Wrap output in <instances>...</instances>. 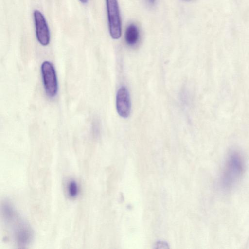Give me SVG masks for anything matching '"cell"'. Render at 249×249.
Returning a JSON list of instances; mask_svg holds the SVG:
<instances>
[{
    "label": "cell",
    "instance_id": "obj_1",
    "mask_svg": "<svg viewBox=\"0 0 249 249\" xmlns=\"http://www.w3.org/2000/svg\"><path fill=\"white\" fill-rule=\"evenodd\" d=\"M1 212L4 221L16 243L20 246L28 245L33 238V231L28 223L8 201L2 203Z\"/></svg>",
    "mask_w": 249,
    "mask_h": 249
},
{
    "label": "cell",
    "instance_id": "obj_6",
    "mask_svg": "<svg viewBox=\"0 0 249 249\" xmlns=\"http://www.w3.org/2000/svg\"><path fill=\"white\" fill-rule=\"evenodd\" d=\"M116 109L118 114L123 118H127L131 110V102L129 92L124 86L118 90L116 100Z\"/></svg>",
    "mask_w": 249,
    "mask_h": 249
},
{
    "label": "cell",
    "instance_id": "obj_11",
    "mask_svg": "<svg viewBox=\"0 0 249 249\" xmlns=\"http://www.w3.org/2000/svg\"></svg>",
    "mask_w": 249,
    "mask_h": 249
},
{
    "label": "cell",
    "instance_id": "obj_5",
    "mask_svg": "<svg viewBox=\"0 0 249 249\" xmlns=\"http://www.w3.org/2000/svg\"><path fill=\"white\" fill-rule=\"evenodd\" d=\"M33 17L36 38L40 44L46 46L50 42V34L46 19L41 12L37 10L34 11Z\"/></svg>",
    "mask_w": 249,
    "mask_h": 249
},
{
    "label": "cell",
    "instance_id": "obj_8",
    "mask_svg": "<svg viewBox=\"0 0 249 249\" xmlns=\"http://www.w3.org/2000/svg\"><path fill=\"white\" fill-rule=\"evenodd\" d=\"M67 192L69 196L72 198L77 197L78 194L79 188L77 183L74 180H71L68 182Z\"/></svg>",
    "mask_w": 249,
    "mask_h": 249
},
{
    "label": "cell",
    "instance_id": "obj_10",
    "mask_svg": "<svg viewBox=\"0 0 249 249\" xmlns=\"http://www.w3.org/2000/svg\"><path fill=\"white\" fill-rule=\"evenodd\" d=\"M151 3H153L155 0H148Z\"/></svg>",
    "mask_w": 249,
    "mask_h": 249
},
{
    "label": "cell",
    "instance_id": "obj_7",
    "mask_svg": "<svg viewBox=\"0 0 249 249\" xmlns=\"http://www.w3.org/2000/svg\"><path fill=\"white\" fill-rule=\"evenodd\" d=\"M139 31L138 27L134 24H129L125 32V40L126 43L130 46L136 44L139 39Z\"/></svg>",
    "mask_w": 249,
    "mask_h": 249
},
{
    "label": "cell",
    "instance_id": "obj_3",
    "mask_svg": "<svg viewBox=\"0 0 249 249\" xmlns=\"http://www.w3.org/2000/svg\"><path fill=\"white\" fill-rule=\"evenodd\" d=\"M106 5L110 36L118 39L121 36L122 24L117 0H106Z\"/></svg>",
    "mask_w": 249,
    "mask_h": 249
},
{
    "label": "cell",
    "instance_id": "obj_2",
    "mask_svg": "<svg viewBox=\"0 0 249 249\" xmlns=\"http://www.w3.org/2000/svg\"><path fill=\"white\" fill-rule=\"evenodd\" d=\"M244 170V162L240 154L235 151L231 152L228 156L222 173V186L226 189L234 186L241 178Z\"/></svg>",
    "mask_w": 249,
    "mask_h": 249
},
{
    "label": "cell",
    "instance_id": "obj_9",
    "mask_svg": "<svg viewBox=\"0 0 249 249\" xmlns=\"http://www.w3.org/2000/svg\"><path fill=\"white\" fill-rule=\"evenodd\" d=\"M81 2L83 3H86L88 2V0H79Z\"/></svg>",
    "mask_w": 249,
    "mask_h": 249
},
{
    "label": "cell",
    "instance_id": "obj_4",
    "mask_svg": "<svg viewBox=\"0 0 249 249\" xmlns=\"http://www.w3.org/2000/svg\"><path fill=\"white\" fill-rule=\"evenodd\" d=\"M41 70L46 94L50 98L54 97L58 90L57 80L54 67L50 62L45 61L41 65Z\"/></svg>",
    "mask_w": 249,
    "mask_h": 249
}]
</instances>
